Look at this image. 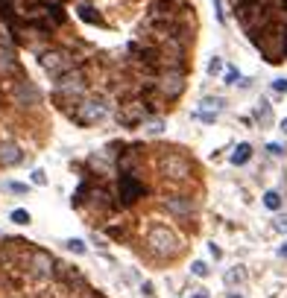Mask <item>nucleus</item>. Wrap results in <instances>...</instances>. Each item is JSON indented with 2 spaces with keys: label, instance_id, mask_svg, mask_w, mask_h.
Masks as SVG:
<instances>
[{
  "label": "nucleus",
  "instance_id": "1",
  "mask_svg": "<svg viewBox=\"0 0 287 298\" xmlns=\"http://www.w3.org/2000/svg\"><path fill=\"white\" fill-rule=\"evenodd\" d=\"M147 243H150V249L156 254H173L179 249V240H176V234L167 225H153L150 234H147Z\"/></svg>",
  "mask_w": 287,
  "mask_h": 298
},
{
  "label": "nucleus",
  "instance_id": "2",
  "mask_svg": "<svg viewBox=\"0 0 287 298\" xmlns=\"http://www.w3.org/2000/svg\"><path fill=\"white\" fill-rule=\"evenodd\" d=\"M118 193H120V202L123 205H132L135 199H141L144 196V184L135 176H120V181H118Z\"/></svg>",
  "mask_w": 287,
  "mask_h": 298
},
{
  "label": "nucleus",
  "instance_id": "3",
  "mask_svg": "<svg viewBox=\"0 0 287 298\" xmlns=\"http://www.w3.org/2000/svg\"><path fill=\"white\" fill-rule=\"evenodd\" d=\"M223 108H226V100H220V96H205L199 108H196V117L205 120V123H214L220 114H223Z\"/></svg>",
  "mask_w": 287,
  "mask_h": 298
},
{
  "label": "nucleus",
  "instance_id": "4",
  "mask_svg": "<svg viewBox=\"0 0 287 298\" xmlns=\"http://www.w3.org/2000/svg\"><path fill=\"white\" fill-rule=\"evenodd\" d=\"M108 117V108L106 103H100V100H88V103H82V108H79V120L82 123H100V120Z\"/></svg>",
  "mask_w": 287,
  "mask_h": 298
},
{
  "label": "nucleus",
  "instance_id": "5",
  "mask_svg": "<svg viewBox=\"0 0 287 298\" xmlns=\"http://www.w3.org/2000/svg\"><path fill=\"white\" fill-rule=\"evenodd\" d=\"M161 167H164V176H170V179H185V176L191 173V164L179 155H167Z\"/></svg>",
  "mask_w": 287,
  "mask_h": 298
},
{
  "label": "nucleus",
  "instance_id": "6",
  "mask_svg": "<svg viewBox=\"0 0 287 298\" xmlns=\"http://www.w3.org/2000/svg\"><path fill=\"white\" fill-rule=\"evenodd\" d=\"M41 64H44V71L56 73V76H62V71L71 68V61H68L65 53H44V56H41Z\"/></svg>",
  "mask_w": 287,
  "mask_h": 298
},
{
  "label": "nucleus",
  "instance_id": "7",
  "mask_svg": "<svg viewBox=\"0 0 287 298\" xmlns=\"http://www.w3.org/2000/svg\"><path fill=\"white\" fill-rule=\"evenodd\" d=\"M21 161H24L21 146H15V143H3V146H0V164H3V167H15V164H21Z\"/></svg>",
  "mask_w": 287,
  "mask_h": 298
},
{
  "label": "nucleus",
  "instance_id": "8",
  "mask_svg": "<svg viewBox=\"0 0 287 298\" xmlns=\"http://www.w3.org/2000/svg\"><path fill=\"white\" fill-rule=\"evenodd\" d=\"M223 281H226V286H240L246 281V269H243V266H232V269L223 275Z\"/></svg>",
  "mask_w": 287,
  "mask_h": 298
},
{
  "label": "nucleus",
  "instance_id": "9",
  "mask_svg": "<svg viewBox=\"0 0 287 298\" xmlns=\"http://www.w3.org/2000/svg\"><path fill=\"white\" fill-rule=\"evenodd\" d=\"M249 158H252V146H249V143H238V149L232 152V164L240 167V164H246Z\"/></svg>",
  "mask_w": 287,
  "mask_h": 298
},
{
  "label": "nucleus",
  "instance_id": "10",
  "mask_svg": "<svg viewBox=\"0 0 287 298\" xmlns=\"http://www.w3.org/2000/svg\"><path fill=\"white\" fill-rule=\"evenodd\" d=\"M255 117H258V123H261V126H270V123H273V108H270V103H267V100H261V103H258V108H255Z\"/></svg>",
  "mask_w": 287,
  "mask_h": 298
},
{
  "label": "nucleus",
  "instance_id": "11",
  "mask_svg": "<svg viewBox=\"0 0 287 298\" xmlns=\"http://www.w3.org/2000/svg\"><path fill=\"white\" fill-rule=\"evenodd\" d=\"M76 15L82 18L85 24H103V21H100V15L94 12V6H88V3H82V6L76 9Z\"/></svg>",
  "mask_w": 287,
  "mask_h": 298
},
{
  "label": "nucleus",
  "instance_id": "12",
  "mask_svg": "<svg viewBox=\"0 0 287 298\" xmlns=\"http://www.w3.org/2000/svg\"><path fill=\"white\" fill-rule=\"evenodd\" d=\"M281 202H284V199H281V193L278 190H267L264 193V205H267V211H278Z\"/></svg>",
  "mask_w": 287,
  "mask_h": 298
},
{
  "label": "nucleus",
  "instance_id": "13",
  "mask_svg": "<svg viewBox=\"0 0 287 298\" xmlns=\"http://www.w3.org/2000/svg\"><path fill=\"white\" fill-rule=\"evenodd\" d=\"M9 219H12L15 225H30V219H33V216H30V211L18 208V211H12V214H9Z\"/></svg>",
  "mask_w": 287,
  "mask_h": 298
},
{
  "label": "nucleus",
  "instance_id": "14",
  "mask_svg": "<svg viewBox=\"0 0 287 298\" xmlns=\"http://www.w3.org/2000/svg\"><path fill=\"white\" fill-rule=\"evenodd\" d=\"M65 249L73 251V254H85V243L82 240H76V237H71L68 243H65Z\"/></svg>",
  "mask_w": 287,
  "mask_h": 298
},
{
  "label": "nucleus",
  "instance_id": "15",
  "mask_svg": "<svg viewBox=\"0 0 287 298\" xmlns=\"http://www.w3.org/2000/svg\"><path fill=\"white\" fill-rule=\"evenodd\" d=\"M191 272L196 275V278H208V263H205V260H193L191 263Z\"/></svg>",
  "mask_w": 287,
  "mask_h": 298
},
{
  "label": "nucleus",
  "instance_id": "16",
  "mask_svg": "<svg viewBox=\"0 0 287 298\" xmlns=\"http://www.w3.org/2000/svg\"><path fill=\"white\" fill-rule=\"evenodd\" d=\"M161 131H164V123H161V120H150V123H147V135H161Z\"/></svg>",
  "mask_w": 287,
  "mask_h": 298
},
{
  "label": "nucleus",
  "instance_id": "17",
  "mask_svg": "<svg viewBox=\"0 0 287 298\" xmlns=\"http://www.w3.org/2000/svg\"><path fill=\"white\" fill-rule=\"evenodd\" d=\"M220 71H223V61H220V59H217V56H214V59L208 61V73H211V76H217V73H220Z\"/></svg>",
  "mask_w": 287,
  "mask_h": 298
},
{
  "label": "nucleus",
  "instance_id": "18",
  "mask_svg": "<svg viewBox=\"0 0 287 298\" xmlns=\"http://www.w3.org/2000/svg\"><path fill=\"white\" fill-rule=\"evenodd\" d=\"M33 184H38V187H44V184H47V176H44V170H36V173H33Z\"/></svg>",
  "mask_w": 287,
  "mask_h": 298
},
{
  "label": "nucleus",
  "instance_id": "19",
  "mask_svg": "<svg viewBox=\"0 0 287 298\" xmlns=\"http://www.w3.org/2000/svg\"><path fill=\"white\" fill-rule=\"evenodd\" d=\"M267 149H270V155H284V152H287V149H284V143H270Z\"/></svg>",
  "mask_w": 287,
  "mask_h": 298
},
{
  "label": "nucleus",
  "instance_id": "20",
  "mask_svg": "<svg viewBox=\"0 0 287 298\" xmlns=\"http://www.w3.org/2000/svg\"><path fill=\"white\" fill-rule=\"evenodd\" d=\"M238 79H240V73H238V71H235V68H228V71H226V79H223V82H228V85H235V82H238Z\"/></svg>",
  "mask_w": 287,
  "mask_h": 298
},
{
  "label": "nucleus",
  "instance_id": "21",
  "mask_svg": "<svg viewBox=\"0 0 287 298\" xmlns=\"http://www.w3.org/2000/svg\"><path fill=\"white\" fill-rule=\"evenodd\" d=\"M6 187H9L12 193H26V184H21V181H9Z\"/></svg>",
  "mask_w": 287,
  "mask_h": 298
},
{
  "label": "nucleus",
  "instance_id": "22",
  "mask_svg": "<svg viewBox=\"0 0 287 298\" xmlns=\"http://www.w3.org/2000/svg\"><path fill=\"white\" fill-rule=\"evenodd\" d=\"M273 91H278V94H287V79H275V82H273Z\"/></svg>",
  "mask_w": 287,
  "mask_h": 298
},
{
  "label": "nucleus",
  "instance_id": "23",
  "mask_svg": "<svg viewBox=\"0 0 287 298\" xmlns=\"http://www.w3.org/2000/svg\"><path fill=\"white\" fill-rule=\"evenodd\" d=\"M275 228H278V231H287V216H278V219H275Z\"/></svg>",
  "mask_w": 287,
  "mask_h": 298
},
{
  "label": "nucleus",
  "instance_id": "24",
  "mask_svg": "<svg viewBox=\"0 0 287 298\" xmlns=\"http://www.w3.org/2000/svg\"><path fill=\"white\" fill-rule=\"evenodd\" d=\"M208 251H211V254H214V260H220V257H223V251L217 249L214 243H211V246H208Z\"/></svg>",
  "mask_w": 287,
  "mask_h": 298
},
{
  "label": "nucleus",
  "instance_id": "25",
  "mask_svg": "<svg viewBox=\"0 0 287 298\" xmlns=\"http://www.w3.org/2000/svg\"><path fill=\"white\" fill-rule=\"evenodd\" d=\"M278 254H281V257H287V243H281V246H278Z\"/></svg>",
  "mask_w": 287,
  "mask_h": 298
},
{
  "label": "nucleus",
  "instance_id": "26",
  "mask_svg": "<svg viewBox=\"0 0 287 298\" xmlns=\"http://www.w3.org/2000/svg\"><path fill=\"white\" fill-rule=\"evenodd\" d=\"M278 129H281V131H284V135H287V117L281 120V126H278Z\"/></svg>",
  "mask_w": 287,
  "mask_h": 298
},
{
  "label": "nucleus",
  "instance_id": "27",
  "mask_svg": "<svg viewBox=\"0 0 287 298\" xmlns=\"http://www.w3.org/2000/svg\"><path fill=\"white\" fill-rule=\"evenodd\" d=\"M281 41H284V56H287V29H284V36H281Z\"/></svg>",
  "mask_w": 287,
  "mask_h": 298
},
{
  "label": "nucleus",
  "instance_id": "28",
  "mask_svg": "<svg viewBox=\"0 0 287 298\" xmlns=\"http://www.w3.org/2000/svg\"><path fill=\"white\" fill-rule=\"evenodd\" d=\"M193 298H208V295H205V292H196V295H193Z\"/></svg>",
  "mask_w": 287,
  "mask_h": 298
},
{
  "label": "nucleus",
  "instance_id": "29",
  "mask_svg": "<svg viewBox=\"0 0 287 298\" xmlns=\"http://www.w3.org/2000/svg\"><path fill=\"white\" fill-rule=\"evenodd\" d=\"M281 6H284V9H287V0H281Z\"/></svg>",
  "mask_w": 287,
  "mask_h": 298
},
{
  "label": "nucleus",
  "instance_id": "30",
  "mask_svg": "<svg viewBox=\"0 0 287 298\" xmlns=\"http://www.w3.org/2000/svg\"><path fill=\"white\" fill-rule=\"evenodd\" d=\"M228 298H240V295H228Z\"/></svg>",
  "mask_w": 287,
  "mask_h": 298
},
{
  "label": "nucleus",
  "instance_id": "31",
  "mask_svg": "<svg viewBox=\"0 0 287 298\" xmlns=\"http://www.w3.org/2000/svg\"><path fill=\"white\" fill-rule=\"evenodd\" d=\"M243 3H252V0H243Z\"/></svg>",
  "mask_w": 287,
  "mask_h": 298
}]
</instances>
